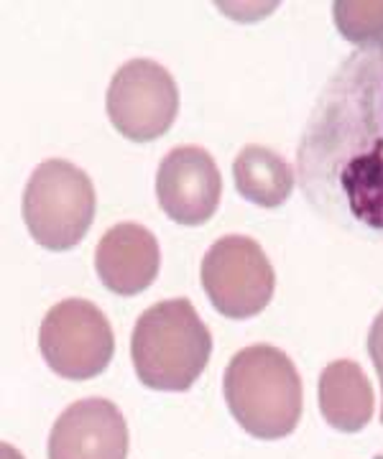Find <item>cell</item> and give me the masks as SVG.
<instances>
[{
  "instance_id": "1",
  "label": "cell",
  "mask_w": 383,
  "mask_h": 459,
  "mask_svg": "<svg viewBox=\"0 0 383 459\" xmlns=\"http://www.w3.org/2000/svg\"><path fill=\"white\" fill-rule=\"evenodd\" d=\"M297 179L322 220L383 246V44L348 54L322 84L300 135Z\"/></svg>"
},
{
  "instance_id": "2",
  "label": "cell",
  "mask_w": 383,
  "mask_h": 459,
  "mask_svg": "<svg viewBox=\"0 0 383 459\" xmlns=\"http://www.w3.org/2000/svg\"><path fill=\"white\" fill-rule=\"evenodd\" d=\"M222 394L235 421L256 439L274 442L300 427L301 377L289 355L274 344H250L235 352Z\"/></svg>"
},
{
  "instance_id": "3",
  "label": "cell",
  "mask_w": 383,
  "mask_h": 459,
  "mask_svg": "<svg viewBox=\"0 0 383 459\" xmlns=\"http://www.w3.org/2000/svg\"><path fill=\"white\" fill-rule=\"evenodd\" d=\"M213 334L189 299H169L138 316L131 337V360L138 380L151 391L182 394L205 373Z\"/></svg>"
},
{
  "instance_id": "4",
  "label": "cell",
  "mask_w": 383,
  "mask_h": 459,
  "mask_svg": "<svg viewBox=\"0 0 383 459\" xmlns=\"http://www.w3.org/2000/svg\"><path fill=\"white\" fill-rule=\"evenodd\" d=\"M98 197L90 177L65 159L36 166L23 192V222L47 250H72L92 228Z\"/></svg>"
},
{
  "instance_id": "5",
  "label": "cell",
  "mask_w": 383,
  "mask_h": 459,
  "mask_svg": "<svg viewBox=\"0 0 383 459\" xmlns=\"http://www.w3.org/2000/svg\"><path fill=\"white\" fill-rule=\"evenodd\" d=\"M39 347L47 365L59 377L90 380L110 365L116 337L108 316L92 301L65 299L44 316Z\"/></svg>"
},
{
  "instance_id": "6",
  "label": "cell",
  "mask_w": 383,
  "mask_h": 459,
  "mask_svg": "<svg viewBox=\"0 0 383 459\" xmlns=\"http://www.w3.org/2000/svg\"><path fill=\"white\" fill-rule=\"evenodd\" d=\"M202 286L215 312L228 319H250L274 299L276 273L256 240L225 235L202 261Z\"/></svg>"
},
{
  "instance_id": "7",
  "label": "cell",
  "mask_w": 383,
  "mask_h": 459,
  "mask_svg": "<svg viewBox=\"0 0 383 459\" xmlns=\"http://www.w3.org/2000/svg\"><path fill=\"white\" fill-rule=\"evenodd\" d=\"M108 117L123 138L149 143L167 135L179 115V90L167 66L134 59L113 74L108 87Z\"/></svg>"
},
{
  "instance_id": "8",
  "label": "cell",
  "mask_w": 383,
  "mask_h": 459,
  "mask_svg": "<svg viewBox=\"0 0 383 459\" xmlns=\"http://www.w3.org/2000/svg\"><path fill=\"white\" fill-rule=\"evenodd\" d=\"M156 197L169 220L187 228L205 225L222 197L215 159L200 146L171 148L156 174Z\"/></svg>"
},
{
  "instance_id": "9",
  "label": "cell",
  "mask_w": 383,
  "mask_h": 459,
  "mask_svg": "<svg viewBox=\"0 0 383 459\" xmlns=\"http://www.w3.org/2000/svg\"><path fill=\"white\" fill-rule=\"evenodd\" d=\"M128 427L108 398L72 403L51 427L49 459H126Z\"/></svg>"
},
{
  "instance_id": "10",
  "label": "cell",
  "mask_w": 383,
  "mask_h": 459,
  "mask_svg": "<svg viewBox=\"0 0 383 459\" xmlns=\"http://www.w3.org/2000/svg\"><path fill=\"white\" fill-rule=\"evenodd\" d=\"M95 268L108 291L118 296L141 294L159 276V240L144 225H116L102 235L100 246L95 250Z\"/></svg>"
},
{
  "instance_id": "11",
  "label": "cell",
  "mask_w": 383,
  "mask_h": 459,
  "mask_svg": "<svg viewBox=\"0 0 383 459\" xmlns=\"http://www.w3.org/2000/svg\"><path fill=\"white\" fill-rule=\"evenodd\" d=\"M373 388L363 368L353 360L330 362L319 376V411L322 419L343 434L368 427L373 416Z\"/></svg>"
},
{
  "instance_id": "12",
  "label": "cell",
  "mask_w": 383,
  "mask_h": 459,
  "mask_svg": "<svg viewBox=\"0 0 383 459\" xmlns=\"http://www.w3.org/2000/svg\"><path fill=\"white\" fill-rule=\"evenodd\" d=\"M235 189L264 210H276L292 197L297 174L289 161L266 146H246L233 161Z\"/></svg>"
},
{
  "instance_id": "13",
  "label": "cell",
  "mask_w": 383,
  "mask_h": 459,
  "mask_svg": "<svg viewBox=\"0 0 383 459\" xmlns=\"http://www.w3.org/2000/svg\"><path fill=\"white\" fill-rule=\"evenodd\" d=\"M337 31L358 49L383 44V3H350L337 0L333 5Z\"/></svg>"
},
{
  "instance_id": "14",
  "label": "cell",
  "mask_w": 383,
  "mask_h": 459,
  "mask_svg": "<svg viewBox=\"0 0 383 459\" xmlns=\"http://www.w3.org/2000/svg\"><path fill=\"white\" fill-rule=\"evenodd\" d=\"M368 355H370L373 368H376V373H379V380H381V394H383V312L376 316V322H373V327H370V334H368ZM381 424H383V406H381Z\"/></svg>"
},
{
  "instance_id": "15",
  "label": "cell",
  "mask_w": 383,
  "mask_h": 459,
  "mask_svg": "<svg viewBox=\"0 0 383 459\" xmlns=\"http://www.w3.org/2000/svg\"><path fill=\"white\" fill-rule=\"evenodd\" d=\"M0 452H3V459H23V455L16 452L11 444H3V446H0Z\"/></svg>"
}]
</instances>
